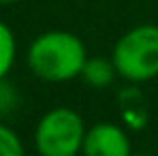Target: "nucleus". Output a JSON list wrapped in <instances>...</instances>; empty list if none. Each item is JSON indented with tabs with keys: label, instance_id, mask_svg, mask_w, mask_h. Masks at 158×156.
<instances>
[{
	"label": "nucleus",
	"instance_id": "f257e3e1",
	"mask_svg": "<svg viewBox=\"0 0 158 156\" xmlns=\"http://www.w3.org/2000/svg\"><path fill=\"white\" fill-rule=\"evenodd\" d=\"M88 60L85 43L69 30H47L32 39L26 52L30 73L47 83L79 79Z\"/></svg>",
	"mask_w": 158,
	"mask_h": 156
},
{
	"label": "nucleus",
	"instance_id": "f03ea898",
	"mask_svg": "<svg viewBox=\"0 0 158 156\" xmlns=\"http://www.w3.org/2000/svg\"><path fill=\"white\" fill-rule=\"evenodd\" d=\"M111 60L118 77L131 83H145L158 77V26L139 24L126 30L115 41Z\"/></svg>",
	"mask_w": 158,
	"mask_h": 156
},
{
	"label": "nucleus",
	"instance_id": "7ed1b4c3",
	"mask_svg": "<svg viewBox=\"0 0 158 156\" xmlns=\"http://www.w3.org/2000/svg\"><path fill=\"white\" fill-rule=\"evenodd\" d=\"M85 122L71 107H53L41 116L34 129V145L43 156H75L83 148Z\"/></svg>",
	"mask_w": 158,
	"mask_h": 156
},
{
	"label": "nucleus",
	"instance_id": "20e7f679",
	"mask_svg": "<svg viewBox=\"0 0 158 156\" xmlns=\"http://www.w3.org/2000/svg\"><path fill=\"white\" fill-rule=\"evenodd\" d=\"M132 143L128 130L113 122H96L85 130L81 154L85 156H128Z\"/></svg>",
	"mask_w": 158,
	"mask_h": 156
},
{
	"label": "nucleus",
	"instance_id": "39448f33",
	"mask_svg": "<svg viewBox=\"0 0 158 156\" xmlns=\"http://www.w3.org/2000/svg\"><path fill=\"white\" fill-rule=\"evenodd\" d=\"M118 77V69L113 64L111 58H101V56H88L83 69H81V75L79 79L94 88V90H103L107 86H111Z\"/></svg>",
	"mask_w": 158,
	"mask_h": 156
},
{
	"label": "nucleus",
	"instance_id": "423d86ee",
	"mask_svg": "<svg viewBox=\"0 0 158 156\" xmlns=\"http://www.w3.org/2000/svg\"><path fill=\"white\" fill-rule=\"evenodd\" d=\"M120 111L124 122L132 126V129H141L148 120V111H145V103L141 99V94L137 90H126L120 96Z\"/></svg>",
	"mask_w": 158,
	"mask_h": 156
},
{
	"label": "nucleus",
	"instance_id": "0eeeda50",
	"mask_svg": "<svg viewBox=\"0 0 158 156\" xmlns=\"http://www.w3.org/2000/svg\"><path fill=\"white\" fill-rule=\"evenodd\" d=\"M17 60V39L15 32L0 19V79L9 77Z\"/></svg>",
	"mask_w": 158,
	"mask_h": 156
},
{
	"label": "nucleus",
	"instance_id": "6e6552de",
	"mask_svg": "<svg viewBox=\"0 0 158 156\" xmlns=\"http://www.w3.org/2000/svg\"><path fill=\"white\" fill-rule=\"evenodd\" d=\"M24 141L9 124L0 122V156H22Z\"/></svg>",
	"mask_w": 158,
	"mask_h": 156
},
{
	"label": "nucleus",
	"instance_id": "1a4fd4ad",
	"mask_svg": "<svg viewBox=\"0 0 158 156\" xmlns=\"http://www.w3.org/2000/svg\"><path fill=\"white\" fill-rule=\"evenodd\" d=\"M19 107V92L9 79H0V118L11 116Z\"/></svg>",
	"mask_w": 158,
	"mask_h": 156
},
{
	"label": "nucleus",
	"instance_id": "9d476101",
	"mask_svg": "<svg viewBox=\"0 0 158 156\" xmlns=\"http://www.w3.org/2000/svg\"><path fill=\"white\" fill-rule=\"evenodd\" d=\"M19 0H0V6H9V4H15Z\"/></svg>",
	"mask_w": 158,
	"mask_h": 156
}]
</instances>
